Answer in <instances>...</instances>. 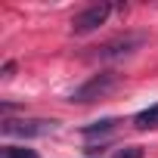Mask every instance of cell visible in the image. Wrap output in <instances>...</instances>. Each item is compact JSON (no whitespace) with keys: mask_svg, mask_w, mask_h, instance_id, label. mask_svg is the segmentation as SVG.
I'll return each mask as SVG.
<instances>
[{"mask_svg":"<svg viewBox=\"0 0 158 158\" xmlns=\"http://www.w3.org/2000/svg\"><path fill=\"white\" fill-rule=\"evenodd\" d=\"M115 84H118V74H115V71L93 74L87 84H81V87L71 93V102H93V99H102V96H106Z\"/></svg>","mask_w":158,"mask_h":158,"instance_id":"1","label":"cell"},{"mask_svg":"<svg viewBox=\"0 0 158 158\" xmlns=\"http://www.w3.org/2000/svg\"><path fill=\"white\" fill-rule=\"evenodd\" d=\"M3 136H22V139H34V136H47V133H53L56 130V121H40V118H34V121H13V118H6L3 121Z\"/></svg>","mask_w":158,"mask_h":158,"instance_id":"2","label":"cell"},{"mask_svg":"<svg viewBox=\"0 0 158 158\" xmlns=\"http://www.w3.org/2000/svg\"><path fill=\"white\" fill-rule=\"evenodd\" d=\"M109 16H112V6H109V3H93V6H87L84 13H77V16L71 19V31H74V34H90V31H96L99 25H106Z\"/></svg>","mask_w":158,"mask_h":158,"instance_id":"3","label":"cell"},{"mask_svg":"<svg viewBox=\"0 0 158 158\" xmlns=\"http://www.w3.org/2000/svg\"><path fill=\"white\" fill-rule=\"evenodd\" d=\"M143 44H146V34H124V37H118V40L102 44V47H99V56H102V59H118V56L133 53V50L143 47Z\"/></svg>","mask_w":158,"mask_h":158,"instance_id":"4","label":"cell"},{"mask_svg":"<svg viewBox=\"0 0 158 158\" xmlns=\"http://www.w3.org/2000/svg\"><path fill=\"white\" fill-rule=\"evenodd\" d=\"M133 124H136L139 130H149V127H158V106H149L146 112H139Z\"/></svg>","mask_w":158,"mask_h":158,"instance_id":"5","label":"cell"},{"mask_svg":"<svg viewBox=\"0 0 158 158\" xmlns=\"http://www.w3.org/2000/svg\"><path fill=\"white\" fill-rule=\"evenodd\" d=\"M118 127V121L115 118H106V121H96V124H87L81 133L84 136H99V133H109V130H115Z\"/></svg>","mask_w":158,"mask_h":158,"instance_id":"6","label":"cell"},{"mask_svg":"<svg viewBox=\"0 0 158 158\" xmlns=\"http://www.w3.org/2000/svg\"><path fill=\"white\" fill-rule=\"evenodd\" d=\"M3 158H37V152L34 149H16V146H10V149H3Z\"/></svg>","mask_w":158,"mask_h":158,"instance_id":"7","label":"cell"},{"mask_svg":"<svg viewBox=\"0 0 158 158\" xmlns=\"http://www.w3.org/2000/svg\"><path fill=\"white\" fill-rule=\"evenodd\" d=\"M115 158H143V149L139 146H130V149H121Z\"/></svg>","mask_w":158,"mask_h":158,"instance_id":"8","label":"cell"}]
</instances>
